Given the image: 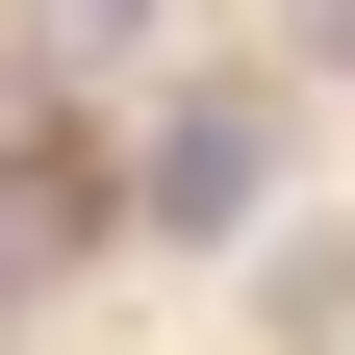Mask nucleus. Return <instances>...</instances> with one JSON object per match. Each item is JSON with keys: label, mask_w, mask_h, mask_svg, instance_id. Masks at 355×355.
Returning a JSON list of instances; mask_svg holds the SVG:
<instances>
[{"label": "nucleus", "mask_w": 355, "mask_h": 355, "mask_svg": "<svg viewBox=\"0 0 355 355\" xmlns=\"http://www.w3.org/2000/svg\"><path fill=\"white\" fill-rule=\"evenodd\" d=\"M127 229H153V254H254V229H279V102H254V76L153 102V153H127Z\"/></svg>", "instance_id": "obj_1"}, {"label": "nucleus", "mask_w": 355, "mask_h": 355, "mask_svg": "<svg viewBox=\"0 0 355 355\" xmlns=\"http://www.w3.org/2000/svg\"><path fill=\"white\" fill-rule=\"evenodd\" d=\"M102 254V153L76 127H0V279H76Z\"/></svg>", "instance_id": "obj_2"}, {"label": "nucleus", "mask_w": 355, "mask_h": 355, "mask_svg": "<svg viewBox=\"0 0 355 355\" xmlns=\"http://www.w3.org/2000/svg\"><path fill=\"white\" fill-rule=\"evenodd\" d=\"M153 51V0H26V76H127Z\"/></svg>", "instance_id": "obj_3"}, {"label": "nucleus", "mask_w": 355, "mask_h": 355, "mask_svg": "<svg viewBox=\"0 0 355 355\" xmlns=\"http://www.w3.org/2000/svg\"><path fill=\"white\" fill-rule=\"evenodd\" d=\"M0 330H26V279H0Z\"/></svg>", "instance_id": "obj_4"}]
</instances>
